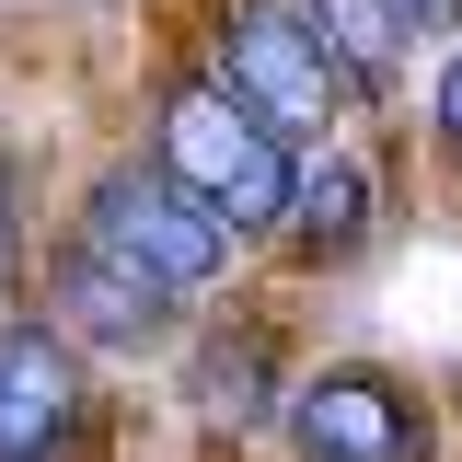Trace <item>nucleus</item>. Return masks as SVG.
Returning a JSON list of instances; mask_svg holds the SVG:
<instances>
[{"instance_id":"1","label":"nucleus","mask_w":462,"mask_h":462,"mask_svg":"<svg viewBox=\"0 0 462 462\" xmlns=\"http://www.w3.org/2000/svg\"><path fill=\"white\" fill-rule=\"evenodd\" d=\"M151 162H162L231 243H266V231L289 220V173H300V151H289L254 105H231L208 69H173L162 105H151Z\"/></svg>"},{"instance_id":"2","label":"nucleus","mask_w":462,"mask_h":462,"mask_svg":"<svg viewBox=\"0 0 462 462\" xmlns=\"http://www.w3.org/2000/svg\"><path fill=\"white\" fill-rule=\"evenodd\" d=\"M69 243H93L127 278H151L162 300H208V289L243 266V243H231L162 162H105L81 185V208H69Z\"/></svg>"},{"instance_id":"3","label":"nucleus","mask_w":462,"mask_h":462,"mask_svg":"<svg viewBox=\"0 0 462 462\" xmlns=\"http://www.w3.org/2000/svg\"><path fill=\"white\" fill-rule=\"evenodd\" d=\"M208 81H220L231 105H254L289 151L346 139V116H358L346 81H336V58L300 35L289 0H220V12H208Z\"/></svg>"},{"instance_id":"4","label":"nucleus","mask_w":462,"mask_h":462,"mask_svg":"<svg viewBox=\"0 0 462 462\" xmlns=\"http://www.w3.org/2000/svg\"><path fill=\"white\" fill-rule=\"evenodd\" d=\"M278 428L300 462H439V404L382 358H336V370L289 382Z\"/></svg>"},{"instance_id":"5","label":"nucleus","mask_w":462,"mask_h":462,"mask_svg":"<svg viewBox=\"0 0 462 462\" xmlns=\"http://www.w3.org/2000/svg\"><path fill=\"white\" fill-rule=\"evenodd\" d=\"M173 324H185V300H162L151 278L105 266V254H93V243H69V231L47 243V336L105 346V358H162Z\"/></svg>"},{"instance_id":"6","label":"nucleus","mask_w":462,"mask_h":462,"mask_svg":"<svg viewBox=\"0 0 462 462\" xmlns=\"http://www.w3.org/2000/svg\"><path fill=\"white\" fill-rule=\"evenodd\" d=\"M93 428V370L47 324H0V462H69Z\"/></svg>"},{"instance_id":"7","label":"nucleus","mask_w":462,"mask_h":462,"mask_svg":"<svg viewBox=\"0 0 462 462\" xmlns=\"http://www.w3.org/2000/svg\"><path fill=\"white\" fill-rule=\"evenodd\" d=\"M289 266H358L370 243H382V173H370V151H346V139H312L300 151V173H289Z\"/></svg>"},{"instance_id":"8","label":"nucleus","mask_w":462,"mask_h":462,"mask_svg":"<svg viewBox=\"0 0 462 462\" xmlns=\"http://www.w3.org/2000/svg\"><path fill=\"white\" fill-rule=\"evenodd\" d=\"M278 404H289V346L266 312H220L208 336L185 346V416L197 428H278Z\"/></svg>"},{"instance_id":"9","label":"nucleus","mask_w":462,"mask_h":462,"mask_svg":"<svg viewBox=\"0 0 462 462\" xmlns=\"http://www.w3.org/2000/svg\"><path fill=\"white\" fill-rule=\"evenodd\" d=\"M289 12H300L312 47L336 58L346 105H393V93H404V47H416V35H404L382 0H289Z\"/></svg>"},{"instance_id":"10","label":"nucleus","mask_w":462,"mask_h":462,"mask_svg":"<svg viewBox=\"0 0 462 462\" xmlns=\"http://www.w3.org/2000/svg\"><path fill=\"white\" fill-rule=\"evenodd\" d=\"M428 139H439V151L462 162V35L439 47V81H428Z\"/></svg>"},{"instance_id":"11","label":"nucleus","mask_w":462,"mask_h":462,"mask_svg":"<svg viewBox=\"0 0 462 462\" xmlns=\"http://www.w3.org/2000/svg\"><path fill=\"white\" fill-rule=\"evenodd\" d=\"M382 12H393L404 35H428V47H451V35H462V0H382Z\"/></svg>"},{"instance_id":"12","label":"nucleus","mask_w":462,"mask_h":462,"mask_svg":"<svg viewBox=\"0 0 462 462\" xmlns=\"http://www.w3.org/2000/svg\"><path fill=\"white\" fill-rule=\"evenodd\" d=\"M12 289H23V208H12V173H0V312H12Z\"/></svg>"}]
</instances>
